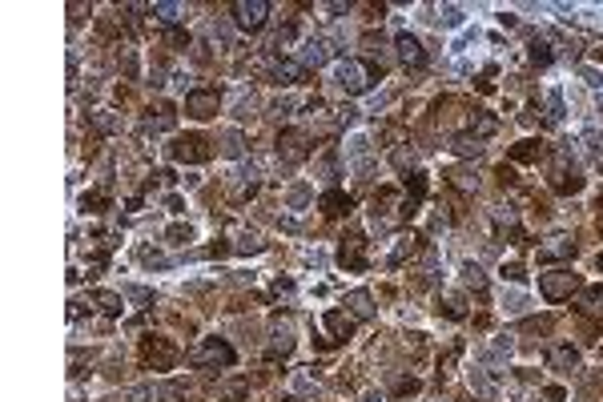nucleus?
Instances as JSON below:
<instances>
[{"instance_id":"f257e3e1","label":"nucleus","mask_w":603,"mask_h":402,"mask_svg":"<svg viewBox=\"0 0 603 402\" xmlns=\"http://www.w3.org/2000/svg\"><path fill=\"white\" fill-rule=\"evenodd\" d=\"M539 289L547 302H563L579 289V274L571 270H551V274H539Z\"/></svg>"},{"instance_id":"f03ea898","label":"nucleus","mask_w":603,"mask_h":402,"mask_svg":"<svg viewBox=\"0 0 603 402\" xmlns=\"http://www.w3.org/2000/svg\"><path fill=\"white\" fill-rule=\"evenodd\" d=\"M234 346L225 338H205V342H197V350H193V362L197 366H234Z\"/></svg>"},{"instance_id":"7ed1b4c3","label":"nucleus","mask_w":603,"mask_h":402,"mask_svg":"<svg viewBox=\"0 0 603 402\" xmlns=\"http://www.w3.org/2000/svg\"><path fill=\"white\" fill-rule=\"evenodd\" d=\"M266 16H270V4L266 0H237L234 4V25L242 33H258L266 25Z\"/></svg>"},{"instance_id":"20e7f679","label":"nucleus","mask_w":603,"mask_h":402,"mask_svg":"<svg viewBox=\"0 0 603 402\" xmlns=\"http://www.w3.org/2000/svg\"><path fill=\"white\" fill-rule=\"evenodd\" d=\"M334 81H338V88H346V93H366L370 88L366 64H358V61H338L334 64Z\"/></svg>"},{"instance_id":"39448f33","label":"nucleus","mask_w":603,"mask_h":402,"mask_svg":"<svg viewBox=\"0 0 603 402\" xmlns=\"http://www.w3.org/2000/svg\"><path fill=\"white\" fill-rule=\"evenodd\" d=\"M218 109H222L218 88H193V93H185V113L197 117V121H210Z\"/></svg>"},{"instance_id":"423d86ee","label":"nucleus","mask_w":603,"mask_h":402,"mask_svg":"<svg viewBox=\"0 0 603 402\" xmlns=\"http://www.w3.org/2000/svg\"><path fill=\"white\" fill-rule=\"evenodd\" d=\"M141 358H145V366H153V370H173V366H177V346L165 342V338H145Z\"/></svg>"},{"instance_id":"0eeeda50","label":"nucleus","mask_w":603,"mask_h":402,"mask_svg":"<svg viewBox=\"0 0 603 402\" xmlns=\"http://www.w3.org/2000/svg\"><path fill=\"white\" fill-rule=\"evenodd\" d=\"M169 157L173 161H205L210 157V141L197 137V133H189V137H177L169 145Z\"/></svg>"},{"instance_id":"6e6552de","label":"nucleus","mask_w":603,"mask_h":402,"mask_svg":"<svg viewBox=\"0 0 603 402\" xmlns=\"http://www.w3.org/2000/svg\"><path fill=\"white\" fill-rule=\"evenodd\" d=\"M394 49H398V61L407 64V69H422V64H427V49H422V40L410 37V33H398V37H394Z\"/></svg>"},{"instance_id":"1a4fd4ad","label":"nucleus","mask_w":603,"mask_h":402,"mask_svg":"<svg viewBox=\"0 0 603 402\" xmlns=\"http://www.w3.org/2000/svg\"><path fill=\"white\" fill-rule=\"evenodd\" d=\"M306 133H298V129H286L282 137H278V157H282V161H302V157H306Z\"/></svg>"},{"instance_id":"9d476101","label":"nucleus","mask_w":603,"mask_h":402,"mask_svg":"<svg viewBox=\"0 0 603 402\" xmlns=\"http://www.w3.org/2000/svg\"><path fill=\"white\" fill-rule=\"evenodd\" d=\"M290 350H294V330L290 322H278L270 330V358H290Z\"/></svg>"},{"instance_id":"9b49d317","label":"nucleus","mask_w":603,"mask_h":402,"mask_svg":"<svg viewBox=\"0 0 603 402\" xmlns=\"http://www.w3.org/2000/svg\"><path fill=\"white\" fill-rule=\"evenodd\" d=\"M575 258V241L571 238H551L547 246H539V262H567Z\"/></svg>"},{"instance_id":"f8f14e48","label":"nucleus","mask_w":603,"mask_h":402,"mask_svg":"<svg viewBox=\"0 0 603 402\" xmlns=\"http://www.w3.org/2000/svg\"><path fill=\"white\" fill-rule=\"evenodd\" d=\"M547 362H551L555 370H563V374H567V370H575V366H579V350H575V346H567V342H563V346H551Z\"/></svg>"},{"instance_id":"ddd939ff","label":"nucleus","mask_w":603,"mask_h":402,"mask_svg":"<svg viewBox=\"0 0 603 402\" xmlns=\"http://www.w3.org/2000/svg\"><path fill=\"white\" fill-rule=\"evenodd\" d=\"M306 73V64L302 61H278L274 64V85H298Z\"/></svg>"},{"instance_id":"4468645a","label":"nucleus","mask_w":603,"mask_h":402,"mask_svg":"<svg viewBox=\"0 0 603 402\" xmlns=\"http://www.w3.org/2000/svg\"><path fill=\"white\" fill-rule=\"evenodd\" d=\"M326 330H330L334 338L342 342V338H350V334H354V318L342 314V310H326Z\"/></svg>"},{"instance_id":"2eb2a0df","label":"nucleus","mask_w":603,"mask_h":402,"mask_svg":"<svg viewBox=\"0 0 603 402\" xmlns=\"http://www.w3.org/2000/svg\"><path fill=\"white\" fill-rule=\"evenodd\" d=\"M346 306H350V314L354 318H374V298H370L366 289H354V294H346Z\"/></svg>"},{"instance_id":"dca6fc26","label":"nucleus","mask_w":603,"mask_h":402,"mask_svg":"<svg viewBox=\"0 0 603 402\" xmlns=\"http://www.w3.org/2000/svg\"><path fill=\"white\" fill-rule=\"evenodd\" d=\"M330 61V45H326V40H306V45H302V64H314V69H318V64H326Z\"/></svg>"},{"instance_id":"f3484780","label":"nucleus","mask_w":603,"mask_h":402,"mask_svg":"<svg viewBox=\"0 0 603 402\" xmlns=\"http://www.w3.org/2000/svg\"><path fill=\"white\" fill-rule=\"evenodd\" d=\"M222 153L230 161H237L242 153H246V137H242V129H225L222 133Z\"/></svg>"},{"instance_id":"a211bd4d","label":"nucleus","mask_w":603,"mask_h":402,"mask_svg":"<svg viewBox=\"0 0 603 402\" xmlns=\"http://www.w3.org/2000/svg\"><path fill=\"white\" fill-rule=\"evenodd\" d=\"M322 209H326V214H334V217H342V214H350V209H354V201L346 197V193H338V189H330V193L322 197Z\"/></svg>"},{"instance_id":"6ab92c4d","label":"nucleus","mask_w":603,"mask_h":402,"mask_svg":"<svg viewBox=\"0 0 603 402\" xmlns=\"http://www.w3.org/2000/svg\"><path fill=\"white\" fill-rule=\"evenodd\" d=\"M149 13L157 16L161 25H177L185 16V4H165V0H157V4H149Z\"/></svg>"},{"instance_id":"aec40b11","label":"nucleus","mask_w":603,"mask_h":402,"mask_svg":"<svg viewBox=\"0 0 603 402\" xmlns=\"http://www.w3.org/2000/svg\"><path fill=\"white\" fill-rule=\"evenodd\" d=\"M93 302H97L105 314H121V310H125V298H121V294H113V289H97Z\"/></svg>"},{"instance_id":"412c9836","label":"nucleus","mask_w":603,"mask_h":402,"mask_svg":"<svg viewBox=\"0 0 603 402\" xmlns=\"http://www.w3.org/2000/svg\"><path fill=\"white\" fill-rule=\"evenodd\" d=\"M185 398H189L185 382H161L157 386V402H185Z\"/></svg>"},{"instance_id":"4be33fe9","label":"nucleus","mask_w":603,"mask_h":402,"mask_svg":"<svg viewBox=\"0 0 603 402\" xmlns=\"http://www.w3.org/2000/svg\"><path fill=\"white\" fill-rule=\"evenodd\" d=\"M583 314H591V318H603V286H591V289H583Z\"/></svg>"},{"instance_id":"5701e85b","label":"nucleus","mask_w":603,"mask_h":402,"mask_svg":"<svg viewBox=\"0 0 603 402\" xmlns=\"http://www.w3.org/2000/svg\"><path fill=\"white\" fill-rule=\"evenodd\" d=\"M338 262L350 265V270H362V265H366V262H362V253H358V238H350L342 250H338Z\"/></svg>"},{"instance_id":"b1692460","label":"nucleus","mask_w":603,"mask_h":402,"mask_svg":"<svg viewBox=\"0 0 603 402\" xmlns=\"http://www.w3.org/2000/svg\"><path fill=\"white\" fill-rule=\"evenodd\" d=\"M463 286H467V289H487V274H483V265H475V262L463 265Z\"/></svg>"},{"instance_id":"393cba45","label":"nucleus","mask_w":603,"mask_h":402,"mask_svg":"<svg viewBox=\"0 0 603 402\" xmlns=\"http://www.w3.org/2000/svg\"><path fill=\"white\" fill-rule=\"evenodd\" d=\"M470 390H475L479 398H491V394H495V378L483 374V370H470Z\"/></svg>"},{"instance_id":"a878e982","label":"nucleus","mask_w":603,"mask_h":402,"mask_svg":"<svg viewBox=\"0 0 603 402\" xmlns=\"http://www.w3.org/2000/svg\"><path fill=\"white\" fill-rule=\"evenodd\" d=\"M455 153H458V157H479V153H483V141L470 137V133H463V137H455Z\"/></svg>"},{"instance_id":"bb28decb","label":"nucleus","mask_w":603,"mask_h":402,"mask_svg":"<svg viewBox=\"0 0 603 402\" xmlns=\"http://www.w3.org/2000/svg\"><path fill=\"white\" fill-rule=\"evenodd\" d=\"M539 153H543V145H539V141H519L515 149H511V157H515V161H535Z\"/></svg>"},{"instance_id":"cd10ccee","label":"nucleus","mask_w":603,"mask_h":402,"mask_svg":"<svg viewBox=\"0 0 603 402\" xmlns=\"http://www.w3.org/2000/svg\"><path fill=\"white\" fill-rule=\"evenodd\" d=\"M314 386H318V374H314V370H298V374H294V390H298V394H310Z\"/></svg>"},{"instance_id":"c85d7f7f","label":"nucleus","mask_w":603,"mask_h":402,"mask_svg":"<svg viewBox=\"0 0 603 402\" xmlns=\"http://www.w3.org/2000/svg\"><path fill=\"white\" fill-rule=\"evenodd\" d=\"M93 129H97V133H117L121 121H117L113 113H93Z\"/></svg>"},{"instance_id":"c756f323","label":"nucleus","mask_w":603,"mask_h":402,"mask_svg":"<svg viewBox=\"0 0 603 402\" xmlns=\"http://www.w3.org/2000/svg\"><path fill=\"white\" fill-rule=\"evenodd\" d=\"M410 253H415V238H402L398 246H394V253H390V265H402Z\"/></svg>"},{"instance_id":"7c9ffc66","label":"nucleus","mask_w":603,"mask_h":402,"mask_svg":"<svg viewBox=\"0 0 603 402\" xmlns=\"http://www.w3.org/2000/svg\"><path fill=\"white\" fill-rule=\"evenodd\" d=\"M266 250V241L258 238V234H242V241H237V253H261Z\"/></svg>"},{"instance_id":"2f4dec72","label":"nucleus","mask_w":603,"mask_h":402,"mask_svg":"<svg viewBox=\"0 0 603 402\" xmlns=\"http://www.w3.org/2000/svg\"><path fill=\"white\" fill-rule=\"evenodd\" d=\"M531 61H535V64H551V45H547V40H531Z\"/></svg>"},{"instance_id":"473e14b6","label":"nucleus","mask_w":603,"mask_h":402,"mask_svg":"<svg viewBox=\"0 0 603 402\" xmlns=\"http://www.w3.org/2000/svg\"><path fill=\"white\" fill-rule=\"evenodd\" d=\"M455 185L458 189H479V173H470V169H455Z\"/></svg>"},{"instance_id":"72a5a7b5","label":"nucleus","mask_w":603,"mask_h":402,"mask_svg":"<svg viewBox=\"0 0 603 402\" xmlns=\"http://www.w3.org/2000/svg\"><path fill=\"white\" fill-rule=\"evenodd\" d=\"M145 129H173V109H157V117H149Z\"/></svg>"},{"instance_id":"f704fd0d","label":"nucleus","mask_w":603,"mask_h":402,"mask_svg":"<svg viewBox=\"0 0 603 402\" xmlns=\"http://www.w3.org/2000/svg\"><path fill=\"white\" fill-rule=\"evenodd\" d=\"M523 306H527V298H523V294H515V289H511V294H503V310H511V314H519Z\"/></svg>"},{"instance_id":"c9c22d12","label":"nucleus","mask_w":603,"mask_h":402,"mask_svg":"<svg viewBox=\"0 0 603 402\" xmlns=\"http://www.w3.org/2000/svg\"><path fill=\"white\" fill-rule=\"evenodd\" d=\"M366 133H354V137H350V149H346V157H362V153H366Z\"/></svg>"},{"instance_id":"e433bc0d","label":"nucleus","mask_w":603,"mask_h":402,"mask_svg":"<svg viewBox=\"0 0 603 402\" xmlns=\"http://www.w3.org/2000/svg\"><path fill=\"white\" fill-rule=\"evenodd\" d=\"M165 238H169V241H173V246H185V241H189V238H193V229H189V226H173V229H169V234H165Z\"/></svg>"},{"instance_id":"4c0bfd02","label":"nucleus","mask_w":603,"mask_h":402,"mask_svg":"<svg viewBox=\"0 0 603 402\" xmlns=\"http://www.w3.org/2000/svg\"><path fill=\"white\" fill-rule=\"evenodd\" d=\"M547 109H551V121H559V117H563V100H559V93H547Z\"/></svg>"},{"instance_id":"58836bf2","label":"nucleus","mask_w":603,"mask_h":402,"mask_svg":"<svg viewBox=\"0 0 603 402\" xmlns=\"http://www.w3.org/2000/svg\"><path fill=\"white\" fill-rule=\"evenodd\" d=\"M511 350H515V342L499 338V342H495V350H491V358H511Z\"/></svg>"},{"instance_id":"ea45409f","label":"nucleus","mask_w":603,"mask_h":402,"mask_svg":"<svg viewBox=\"0 0 603 402\" xmlns=\"http://www.w3.org/2000/svg\"><path fill=\"white\" fill-rule=\"evenodd\" d=\"M475 129H479V137H491V133H495V117H479Z\"/></svg>"},{"instance_id":"a19ab883","label":"nucleus","mask_w":603,"mask_h":402,"mask_svg":"<svg viewBox=\"0 0 603 402\" xmlns=\"http://www.w3.org/2000/svg\"><path fill=\"white\" fill-rule=\"evenodd\" d=\"M306 197H310V189H306V185H294V189H290V205H294V209H298V205H302Z\"/></svg>"},{"instance_id":"79ce46f5","label":"nucleus","mask_w":603,"mask_h":402,"mask_svg":"<svg viewBox=\"0 0 603 402\" xmlns=\"http://www.w3.org/2000/svg\"><path fill=\"white\" fill-rule=\"evenodd\" d=\"M407 189L415 193V197H422V189H427V185H422V173H410L407 177Z\"/></svg>"},{"instance_id":"37998d69","label":"nucleus","mask_w":603,"mask_h":402,"mask_svg":"<svg viewBox=\"0 0 603 402\" xmlns=\"http://www.w3.org/2000/svg\"><path fill=\"white\" fill-rule=\"evenodd\" d=\"M222 394H230V398H242V394H246V382H230V386H222Z\"/></svg>"},{"instance_id":"c03bdc74","label":"nucleus","mask_w":603,"mask_h":402,"mask_svg":"<svg viewBox=\"0 0 603 402\" xmlns=\"http://www.w3.org/2000/svg\"><path fill=\"white\" fill-rule=\"evenodd\" d=\"M543 398H547V402H563L567 394H563V390H559V386H547V390H543Z\"/></svg>"},{"instance_id":"a18cd8bd","label":"nucleus","mask_w":603,"mask_h":402,"mask_svg":"<svg viewBox=\"0 0 603 402\" xmlns=\"http://www.w3.org/2000/svg\"><path fill=\"white\" fill-rule=\"evenodd\" d=\"M415 390H419V382H415V378H402V382H398V394H415Z\"/></svg>"},{"instance_id":"49530a36","label":"nucleus","mask_w":603,"mask_h":402,"mask_svg":"<svg viewBox=\"0 0 603 402\" xmlns=\"http://www.w3.org/2000/svg\"><path fill=\"white\" fill-rule=\"evenodd\" d=\"M443 21H446V25H458L463 16H458V8H443Z\"/></svg>"},{"instance_id":"de8ad7c7","label":"nucleus","mask_w":603,"mask_h":402,"mask_svg":"<svg viewBox=\"0 0 603 402\" xmlns=\"http://www.w3.org/2000/svg\"><path fill=\"white\" fill-rule=\"evenodd\" d=\"M503 277H511V282H519V277H523V270H519V265H507V270H503Z\"/></svg>"},{"instance_id":"09e8293b","label":"nucleus","mask_w":603,"mask_h":402,"mask_svg":"<svg viewBox=\"0 0 603 402\" xmlns=\"http://www.w3.org/2000/svg\"><path fill=\"white\" fill-rule=\"evenodd\" d=\"M362 402H386V398H382V394H366Z\"/></svg>"},{"instance_id":"8fccbe9b","label":"nucleus","mask_w":603,"mask_h":402,"mask_svg":"<svg viewBox=\"0 0 603 402\" xmlns=\"http://www.w3.org/2000/svg\"><path fill=\"white\" fill-rule=\"evenodd\" d=\"M599 109H603V97H599Z\"/></svg>"},{"instance_id":"3c124183","label":"nucleus","mask_w":603,"mask_h":402,"mask_svg":"<svg viewBox=\"0 0 603 402\" xmlns=\"http://www.w3.org/2000/svg\"><path fill=\"white\" fill-rule=\"evenodd\" d=\"M599 265H603V253H599Z\"/></svg>"}]
</instances>
